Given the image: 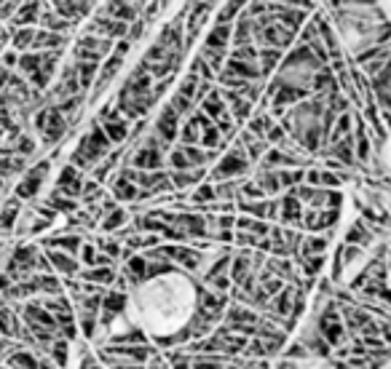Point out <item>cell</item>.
<instances>
[{"label": "cell", "mask_w": 391, "mask_h": 369, "mask_svg": "<svg viewBox=\"0 0 391 369\" xmlns=\"http://www.w3.org/2000/svg\"><path fill=\"white\" fill-rule=\"evenodd\" d=\"M32 123L38 129V140L43 147H54L56 142H62L67 137V120L51 102L40 105V110L32 113Z\"/></svg>", "instance_id": "3957f363"}, {"label": "cell", "mask_w": 391, "mask_h": 369, "mask_svg": "<svg viewBox=\"0 0 391 369\" xmlns=\"http://www.w3.org/2000/svg\"><path fill=\"white\" fill-rule=\"evenodd\" d=\"M35 25H27V27H14L11 29V49L16 51H27L32 46V38H35Z\"/></svg>", "instance_id": "ab89813d"}, {"label": "cell", "mask_w": 391, "mask_h": 369, "mask_svg": "<svg viewBox=\"0 0 391 369\" xmlns=\"http://www.w3.org/2000/svg\"><path fill=\"white\" fill-rule=\"evenodd\" d=\"M99 126H102V131H105V137L110 140L112 147H121V144L126 142V137H129V120L121 113L99 120Z\"/></svg>", "instance_id": "ac0fdd59"}, {"label": "cell", "mask_w": 391, "mask_h": 369, "mask_svg": "<svg viewBox=\"0 0 391 369\" xmlns=\"http://www.w3.org/2000/svg\"><path fill=\"white\" fill-rule=\"evenodd\" d=\"M102 14H108L112 19H121V22H132V19H137L140 16V5H134L132 0H108L102 8H99Z\"/></svg>", "instance_id": "44dd1931"}, {"label": "cell", "mask_w": 391, "mask_h": 369, "mask_svg": "<svg viewBox=\"0 0 391 369\" xmlns=\"http://www.w3.org/2000/svg\"><path fill=\"white\" fill-rule=\"evenodd\" d=\"M110 147H112L110 140L105 137V131H102L99 120L94 118V120L88 123V131L78 140L75 150L70 153V164H73V166H78L81 171H91V166H94L97 161H102V158L108 155V150H110Z\"/></svg>", "instance_id": "6da1fadb"}, {"label": "cell", "mask_w": 391, "mask_h": 369, "mask_svg": "<svg viewBox=\"0 0 391 369\" xmlns=\"http://www.w3.org/2000/svg\"><path fill=\"white\" fill-rule=\"evenodd\" d=\"M38 252H40V246H35V244H19V246H14L11 257L3 265V273H8L11 281L27 279L29 273L35 270V257H38Z\"/></svg>", "instance_id": "5b68a950"}, {"label": "cell", "mask_w": 391, "mask_h": 369, "mask_svg": "<svg viewBox=\"0 0 391 369\" xmlns=\"http://www.w3.org/2000/svg\"><path fill=\"white\" fill-rule=\"evenodd\" d=\"M295 29L284 27L279 25L276 19L271 22V25H265L263 29H257V32H252V43L254 46H274V49H281V51H287L292 43H295Z\"/></svg>", "instance_id": "ba28073f"}, {"label": "cell", "mask_w": 391, "mask_h": 369, "mask_svg": "<svg viewBox=\"0 0 391 369\" xmlns=\"http://www.w3.org/2000/svg\"><path fill=\"white\" fill-rule=\"evenodd\" d=\"M375 241H378V238H375L372 227L367 225L362 217L348 227V230H346V236H343V244H357V246H362V249H370Z\"/></svg>", "instance_id": "ffe728a7"}, {"label": "cell", "mask_w": 391, "mask_h": 369, "mask_svg": "<svg viewBox=\"0 0 391 369\" xmlns=\"http://www.w3.org/2000/svg\"><path fill=\"white\" fill-rule=\"evenodd\" d=\"M132 286L145 284V255L142 252H132V255L123 259V270H121Z\"/></svg>", "instance_id": "4316f807"}, {"label": "cell", "mask_w": 391, "mask_h": 369, "mask_svg": "<svg viewBox=\"0 0 391 369\" xmlns=\"http://www.w3.org/2000/svg\"><path fill=\"white\" fill-rule=\"evenodd\" d=\"M121 155H123V150H108V155L102 158V161H97L94 166H91V179H97V182H108L112 177V171H115V166L121 164Z\"/></svg>", "instance_id": "603a6c76"}, {"label": "cell", "mask_w": 391, "mask_h": 369, "mask_svg": "<svg viewBox=\"0 0 391 369\" xmlns=\"http://www.w3.org/2000/svg\"><path fill=\"white\" fill-rule=\"evenodd\" d=\"M112 51V38H105V35H94V32H84L75 43H73V49H70V54L75 62H84V59H94V62H102V59L108 57Z\"/></svg>", "instance_id": "8992f818"}, {"label": "cell", "mask_w": 391, "mask_h": 369, "mask_svg": "<svg viewBox=\"0 0 391 369\" xmlns=\"http://www.w3.org/2000/svg\"><path fill=\"white\" fill-rule=\"evenodd\" d=\"M43 252L49 257L54 273H59V276H78V270L84 268L81 259L75 255H70V252H62V249H43Z\"/></svg>", "instance_id": "4fadbf2b"}, {"label": "cell", "mask_w": 391, "mask_h": 369, "mask_svg": "<svg viewBox=\"0 0 391 369\" xmlns=\"http://www.w3.org/2000/svg\"><path fill=\"white\" fill-rule=\"evenodd\" d=\"M204 3H212V5H215V3H220V0H204Z\"/></svg>", "instance_id": "91938a15"}, {"label": "cell", "mask_w": 391, "mask_h": 369, "mask_svg": "<svg viewBox=\"0 0 391 369\" xmlns=\"http://www.w3.org/2000/svg\"><path fill=\"white\" fill-rule=\"evenodd\" d=\"M43 308L49 313H62V311H73V303H70V297H64L62 292L59 294H46V300H38Z\"/></svg>", "instance_id": "f6af8a7d"}, {"label": "cell", "mask_w": 391, "mask_h": 369, "mask_svg": "<svg viewBox=\"0 0 391 369\" xmlns=\"http://www.w3.org/2000/svg\"><path fill=\"white\" fill-rule=\"evenodd\" d=\"M43 203H46V206H51L56 214H73V212L81 206V201L73 199V196H67V193H62V190H56V188L46 196Z\"/></svg>", "instance_id": "1f68e13d"}, {"label": "cell", "mask_w": 391, "mask_h": 369, "mask_svg": "<svg viewBox=\"0 0 391 369\" xmlns=\"http://www.w3.org/2000/svg\"><path fill=\"white\" fill-rule=\"evenodd\" d=\"M191 190H193V193H188V201H191L193 206H198V209H204L206 203L215 201V185H212L209 179H201V182L193 185Z\"/></svg>", "instance_id": "8d00e7d4"}, {"label": "cell", "mask_w": 391, "mask_h": 369, "mask_svg": "<svg viewBox=\"0 0 391 369\" xmlns=\"http://www.w3.org/2000/svg\"><path fill=\"white\" fill-rule=\"evenodd\" d=\"M67 43H70L67 32H51V29L38 27L29 49H35V51H59V54H62V51L67 49Z\"/></svg>", "instance_id": "30bf717a"}, {"label": "cell", "mask_w": 391, "mask_h": 369, "mask_svg": "<svg viewBox=\"0 0 391 369\" xmlns=\"http://www.w3.org/2000/svg\"><path fill=\"white\" fill-rule=\"evenodd\" d=\"M54 188L62 190V193H67V196H73V199H78V193H81V188H84V171L67 161V164L62 166V171H59V177H56Z\"/></svg>", "instance_id": "8fae6325"}, {"label": "cell", "mask_w": 391, "mask_h": 369, "mask_svg": "<svg viewBox=\"0 0 391 369\" xmlns=\"http://www.w3.org/2000/svg\"><path fill=\"white\" fill-rule=\"evenodd\" d=\"M252 179L260 185V190L265 193V199H268V196H279L281 193L276 169H260V166H257V171H254V177H252Z\"/></svg>", "instance_id": "836d02e7"}, {"label": "cell", "mask_w": 391, "mask_h": 369, "mask_svg": "<svg viewBox=\"0 0 391 369\" xmlns=\"http://www.w3.org/2000/svg\"><path fill=\"white\" fill-rule=\"evenodd\" d=\"M16 59H19V51H16V49H11V51L3 49V51H0V64H3L5 70H14V67H16Z\"/></svg>", "instance_id": "9f6ffc18"}, {"label": "cell", "mask_w": 391, "mask_h": 369, "mask_svg": "<svg viewBox=\"0 0 391 369\" xmlns=\"http://www.w3.org/2000/svg\"><path fill=\"white\" fill-rule=\"evenodd\" d=\"M244 5H247V0H225V5L220 8V14H217V22H233L241 14Z\"/></svg>", "instance_id": "7dc6e473"}, {"label": "cell", "mask_w": 391, "mask_h": 369, "mask_svg": "<svg viewBox=\"0 0 391 369\" xmlns=\"http://www.w3.org/2000/svg\"><path fill=\"white\" fill-rule=\"evenodd\" d=\"M29 166V158L25 155H16V153H11V155H0V177L3 179H14V177H19V174H25V169Z\"/></svg>", "instance_id": "4dcf8cb0"}, {"label": "cell", "mask_w": 391, "mask_h": 369, "mask_svg": "<svg viewBox=\"0 0 391 369\" xmlns=\"http://www.w3.org/2000/svg\"><path fill=\"white\" fill-rule=\"evenodd\" d=\"M230 32H233V22H217L215 27L209 29V35L204 38V46L228 49V46H230Z\"/></svg>", "instance_id": "d6a6232c"}, {"label": "cell", "mask_w": 391, "mask_h": 369, "mask_svg": "<svg viewBox=\"0 0 391 369\" xmlns=\"http://www.w3.org/2000/svg\"><path fill=\"white\" fill-rule=\"evenodd\" d=\"M129 209L126 206H121V203H115L112 209H108V212H102V217H99V225L105 233H112V230H118L121 225H126L129 222Z\"/></svg>", "instance_id": "f546056e"}, {"label": "cell", "mask_w": 391, "mask_h": 369, "mask_svg": "<svg viewBox=\"0 0 391 369\" xmlns=\"http://www.w3.org/2000/svg\"><path fill=\"white\" fill-rule=\"evenodd\" d=\"M198 57L204 59L215 73H220V67L225 64V57H228V49H212V46H201L198 49Z\"/></svg>", "instance_id": "b9f144b4"}, {"label": "cell", "mask_w": 391, "mask_h": 369, "mask_svg": "<svg viewBox=\"0 0 391 369\" xmlns=\"http://www.w3.org/2000/svg\"><path fill=\"white\" fill-rule=\"evenodd\" d=\"M22 203L25 201H19L16 196H8V199L3 196V201H0V230H3V236L14 230V222L22 212Z\"/></svg>", "instance_id": "7402d4cb"}, {"label": "cell", "mask_w": 391, "mask_h": 369, "mask_svg": "<svg viewBox=\"0 0 391 369\" xmlns=\"http://www.w3.org/2000/svg\"><path fill=\"white\" fill-rule=\"evenodd\" d=\"M171 3H174V0H158V5H161V11H167L169 5H171Z\"/></svg>", "instance_id": "6f0895ef"}, {"label": "cell", "mask_w": 391, "mask_h": 369, "mask_svg": "<svg viewBox=\"0 0 391 369\" xmlns=\"http://www.w3.org/2000/svg\"><path fill=\"white\" fill-rule=\"evenodd\" d=\"M198 75L196 73H188L182 81H180V86H177V94H182V97H188V99H193V94H196V86H198Z\"/></svg>", "instance_id": "f907efd6"}, {"label": "cell", "mask_w": 391, "mask_h": 369, "mask_svg": "<svg viewBox=\"0 0 391 369\" xmlns=\"http://www.w3.org/2000/svg\"><path fill=\"white\" fill-rule=\"evenodd\" d=\"M158 105V99L153 94H132L129 88H118L115 94V107L126 120H137V118H147V113Z\"/></svg>", "instance_id": "277c9868"}, {"label": "cell", "mask_w": 391, "mask_h": 369, "mask_svg": "<svg viewBox=\"0 0 391 369\" xmlns=\"http://www.w3.org/2000/svg\"><path fill=\"white\" fill-rule=\"evenodd\" d=\"M188 73H196L201 81H215V75H217V73H215V70H212V67H209L204 59L198 57V54H196L193 62H191V70H188Z\"/></svg>", "instance_id": "681fc988"}, {"label": "cell", "mask_w": 391, "mask_h": 369, "mask_svg": "<svg viewBox=\"0 0 391 369\" xmlns=\"http://www.w3.org/2000/svg\"><path fill=\"white\" fill-rule=\"evenodd\" d=\"M75 324H78V332H81V338H84V340H94V338H97V332H99L97 313L84 311V308H78V313H75Z\"/></svg>", "instance_id": "d590c367"}, {"label": "cell", "mask_w": 391, "mask_h": 369, "mask_svg": "<svg viewBox=\"0 0 391 369\" xmlns=\"http://www.w3.org/2000/svg\"><path fill=\"white\" fill-rule=\"evenodd\" d=\"M180 120H182V118L174 113V107L167 102V105L161 107V113H158V118H156V126H153L150 131H153V134H156V137H158L164 144H169V147H171V144L177 142V129H180Z\"/></svg>", "instance_id": "9c48e42d"}, {"label": "cell", "mask_w": 391, "mask_h": 369, "mask_svg": "<svg viewBox=\"0 0 391 369\" xmlns=\"http://www.w3.org/2000/svg\"><path fill=\"white\" fill-rule=\"evenodd\" d=\"M169 105L174 107V113L180 115V118H188V115L193 113L196 110V105H193V99H188V97H182V94H171V99H169Z\"/></svg>", "instance_id": "c3c4849f"}, {"label": "cell", "mask_w": 391, "mask_h": 369, "mask_svg": "<svg viewBox=\"0 0 391 369\" xmlns=\"http://www.w3.org/2000/svg\"><path fill=\"white\" fill-rule=\"evenodd\" d=\"M223 73H230V75H239V78H247V81H263V73L257 67V62H250V59H236V57H225V64L220 67Z\"/></svg>", "instance_id": "e0dca14e"}, {"label": "cell", "mask_w": 391, "mask_h": 369, "mask_svg": "<svg viewBox=\"0 0 391 369\" xmlns=\"http://www.w3.org/2000/svg\"><path fill=\"white\" fill-rule=\"evenodd\" d=\"M25 171H27V174L16 182L14 196L19 201H32V199H38V193L43 190V182H46V177H49V171H51V161L43 158V161H38L35 166H27Z\"/></svg>", "instance_id": "52a82bcc"}, {"label": "cell", "mask_w": 391, "mask_h": 369, "mask_svg": "<svg viewBox=\"0 0 391 369\" xmlns=\"http://www.w3.org/2000/svg\"><path fill=\"white\" fill-rule=\"evenodd\" d=\"M35 25L43 29H51V32H73L75 29L73 22H67L64 16H59L54 8L49 5V0H40V11H38V22Z\"/></svg>", "instance_id": "5bb4252c"}, {"label": "cell", "mask_w": 391, "mask_h": 369, "mask_svg": "<svg viewBox=\"0 0 391 369\" xmlns=\"http://www.w3.org/2000/svg\"><path fill=\"white\" fill-rule=\"evenodd\" d=\"M228 147H230V150H223V155L217 158L215 169L206 171V179H209V182H220V179L244 177V174L252 169V161L247 158L244 147H241V142H239L236 137L230 140V144H228Z\"/></svg>", "instance_id": "7a4b0ae2"}, {"label": "cell", "mask_w": 391, "mask_h": 369, "mask_svg": "<svg viewBox=\"0 0 391 369\" xmlns=\"http://www.w3.org/2000/svg\"><path fill=\"white\" fill-rule=\"evenodd\" d=\"M132 3H134V5H140V8H142V0H132Z\"/></svg>", "instance_id": "680465c9"}, {"label": "cell", "mask_w": 391, "mask_h": 369, "mask_svg": "<svg viewBox=\"0 0 391 369\" xmlns=\"http://www.w3.org/2000/svg\"><path fill=\"white\" fill-rule=\"evenodd\" d=\"M316 3H324V0H316Z\"/></svg>", "instance_id": "94428289"}, {"label": "cell", "mask_w": 391, "mask_h": 369, "mask_svg": "<svg viewBox=\"0 0 391 369\" xmlns=\"http://www.w3.org/2000/svg\"><path fill=\"white\" fill-rule=\"evenodd\" d=\"M330 241H333V230H322V233H303L300 238V246H298V255L295 257H308V255H327L330 249Z\"/></svg>", "instance_id": "9a60e30c"}, {"label": "cell", "mask_w": 391, "mask_h": 369, "mask_svg": "<svg viewBox=\"0 0 391 369\" xmlns=\"http://www.w3.org/2000/svg\"><path fill=\"white\" fill-rule=\"evenodd\" d=\"M102 196H105V185H102V182H97V179H84V188H81V193H78L81 206H86V203H99Z\"/></svg>", "instance_id": "60d3db41"}, {"label": "cell", "mask_w": 391, "mask_h": 369, "mask_svg": "<svg viewBox=\"0 0 391 369\" xmlns=\"http://www.w3.org/2000/svg\"><path fill=\"white\" fill-rule=\"evenodd\" d=\"M94 257H97V246L94 244H81V249H78V259H81V265L88 268V265H94Z\"/></svg>", "instance_id": "db71d44e"}, {"label": "cell", "mask_w": 391, "mask_h": 369, "mask_svg": "<svg viewBox=\"0 0 391 369\" xmlns=\"http://www.w3.org/2000/svg\"><path fill=\"white\" fill-rule=\"evenodd\" d=\"M115 265H91V268H81L78 270V279L81 281H91V284L99 286H110L115 279Z\"/></svg>", "instance_id": "cb8c5ba5"}, {"label": "cell", "mask_w": 391, "mask_h": 369, "mask_svg": "<svg viewBox=\"0 0 391 369\" xmlns=\"http://www.w3.org/2000/svg\"><path fill=\"white\" fill-rule=\"evenodd\" d=\"M169 182L174 190H191L201 179H206V166H191V169H169Z\"/></svg>", "instance_id": "7c38bea8"}, {"label": "cell", "mask_w": 391, "mask_h": 369, "mask_svg": "<svg viewBox=\"0 0 391 369\" xmlns=\"http://www.w3.org/2000/svg\"><path fill=\"white\" fill-rule=\"evenodd\" d=\"M110 182V196L118 203H132V201H137V193H140V188L134 185V182H129L126 177H121V174H115V179H108Z\"/></svg>", "instance_id": "d4e9b609"}, {"label": "cell", "mask_w": 391, "mask_h": 369, "mask_svg": "<svg viewBox=\"0 0 391 369\" xmlns=\"http://www.w3.org/2000/svg\"><path fill=\"white\" fill-rule=\"evenodd\" d=\"M196 107L206 115V118H212V120H220V118H225V115H230V113H228V105L220 99L217 86H215V84H212V88L206 91V97H204V99H201Z\"/></svg>", "instance_id": "d6986e66"}, {"label": "cell", "mask_w": 391, "mask_h": 369, "mask_svg": "<svg viewBox=\"0 0 391 369\" xmlns=\"http://www.w3.org/2000/svg\"><path fill=\"white\" fill-rule=\"evenodd\" d=\"M252 107H254V105H252L250 99H244L241 94H239L236 99H230V102H228V113H230V118H233V123H239V126H241V123L252 115Z\"/></svg>", "instance_id": "f35d334b"}, {"label": "cell", "mask_w": 391, "mask_h": 369, "mask_svg": "<svg viewBox=\"0 0 391 369\" xmlns=\"http://www.w3.org/2000/svg\"><path fill=\"white\" fill-rule=\"evenodd\" d=\"M284 51L281 49H274V46H257V67L263 73V78H268L271 73H276Z\"/></svg>", "instance_id": "83f0119b"}, {"label": "cell", "mask_w": 391, "mask_h": 369, "mask_svg": "<svg viewBox=\"0 0 391 369\" xmlns=\"http://www.w3.org/2000/svg\"><path fill=\"white\" fill-rule=\"evenodd\" d=\"M14 153L16 155H25V158H35V153H38V140L32 137V134H25V131H19V137L14 140Z\"/></svg>", "instance_id": "7bdbcfd3"}, {"label": "cell", "mask_w": 391, "mask_h": 369, "mask_svg": "<svg viewBox=\"0 0 391 369\" xmlns=\"http://www.w3.org/2000/svg\"><path fill=\"white\" fill-rule=\"evenodd\" d=\"M75 70H78V84H81V91L88 94V88L97 78V70H99V62L94 59H84V62H75Z\"/></svg>", "instance_id": "74e56055"}, {"label": "cell", "mask_w": 391, "mask_h": 369, "mask_svg": "<svg viewBox=\"0 0 391 369\" xmlns=\"http://www.w3.org/2000/svg\"><path fill=\"white\" fill-rule=\"evenodd\" d=\"M70 345H73V342L64 340V338H59V335H56L54 340L49 342L46 353L51 356L54 367H70Z\"/></svg>", "instance_id": "e575fe53"}, {"label": "cell", "mask_w": 391, "mask_h": 369, "mask_svg": "<svg viewBox=\"0 0 391 369\" xmlns=\"http://www.w3.org/2000/svg\"><path fill=\"white\" fill-rule=\"evenodd\" d=\"M129 308V292H121V289H112L108 286L105 294H102V308L99 311H108L112 316H121V313Z\"/></svg>", "instance_id": "f1b7e54d"}, {"label": "cell", "mask_w": 391, "mask_h": 369, "mask_svg": "<svg viewBox=\"0 0 391 369\" xmlns=\"http://www.w3.org/2000/svg\"><path fill=\"white\" fill-rule=\"evenodd\" d=\"M236 140L241 142V147H244V153H247V158H250L252 164H257L260 155L268 150V142H265L263 137H254L250 129H241V131L236 134Z\"/></svg>", "instance_id": "484cf974"}, {"label": "cell", "mask_w": 391, "mask_h": 369, "mask_svg": "<svg viewBox=\"0 0 391 369\" xmlns=\"http://www.w3.org/2000/svg\"><path fill=\"white\" fill-rule=\"evenodd\" d=\"M319 185L322 188H343L340 177L333 169H324V166H319Z\"/></svg>", "instance_id": "f5cc1de1"}, {"label": "cell", "mask_w": 391, "mask_h": 369, "mask_svg": "<svg viewBox=\"0 0 391 369\" xmlns=\"http://www.w3.org/2000/svg\"><path fill=\"white\" fill-rule=\"evenodd\" d=\"M300 217H303V203L295 199L292 193L279 196V222L281 225L303 230V227H300Z\"/></svg>", "instance_id": "2e32d148"}, {"label": "cell", "mask_w": 391, "mask_h": 369, "mask_svg": "<svg viewBox=\"0 0 391 369\" xmlns=\"http://www.w3.org/2000/svg\"><path fill=\"white\" fill-rule=\"evenodd\" d=\"M308 49H311V54L319 59L322 64H327L330 62V57H327V49H324V43L319 40V38H313V40H308Z\"/></svg>", "instance_id": "11a10c76"}, {"label": "cell", "mask_w": 391, "mask_h": 369, "mask_svg": "<svg viewBox=\"0 0 391 369\" xmlns=\"http://www.w3.org/2000/svg\"><path fill=\"white\" fill-rule=\"evenodd\" d=\"M303 169H306V166H284V169H276L281 190H289V188H295L298 182H303Z\"/></svg>", "instance_id": "ee69618b"}, {"label": "cell", "mask_w": 391, "mask_h": 369, "mask_svg": "<svg viewBox=\"0 0 391 369\" xmlns=\"http://www.w3.org/2000/svg\"><path fill=\"white\" fill-rule=\"evenodd\" d=\"M281 359H292V361H298V364H306V361H311V353H308V348L303 345V342L295 340L289 348H284Z\"/></svg>", "instance_id": "bcb514c9"}, {"label": "cell", "mask_w": 391, "mask_h": 369, "mask_svg": "<svg viewBox=\"0 0 391 369\" xmlns=\"http://www.w3.org/2000/svg\"><path fill=\"white\" fill-rule=\"evenodd\" d=\"M167 54H169L167 46H161V43L156 40V43H153V46H150V49L145 51L142 62H145V64H153V62H161V59H167Z\"/></svg>", "instance_id": "816d5d0a"}]
</instances>
